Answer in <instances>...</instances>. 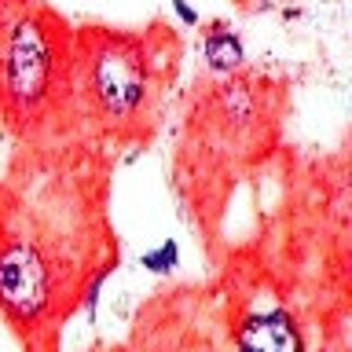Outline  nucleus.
<instances>
[{"instance_id":"obj_1","label":"nucleus","mask_w":352,"mask_h":352,"mask_svg":"<svg viewBox=\"0 0 352 352\" xmlns=\"http://www.w3.org/2000/svg\"><path fill=\"white\" fill-rule=\"evenodd\" d=\"M59 26L48 11H26L0 30V99L8 114L30 118L52 99L63 66Z\"/></svg>"},{"instance_id":"obj_2","label":"nucleus","mask_w":352,"mask_h":352,"mask_svg":"<svg viewBox=\"0 0 352 352\" xmlns=\"http://www.w3.org/2000/svg\"><path fill=\"white\" fill-rule=\"evenodd\" d=\"M151 70L143 41L121 33H99L85 59V96L107 125L136 118L147 103Z\"/></svg>"},{"instance_id":"obj_3","label":"nucleus","mask_w":352,"mask_h":352,"mask_svg":"<svg viewBox=\"0 0 352 352\" xmlns=\"http://www.w3.org/2000/svg\"><path fill=\"white\" fill-rule=\"evenodd\" d=\"M52 297V268L30 239H8L0 246V305L19 319H37Z\"/></svg>"},{"instance_id":"obj_4","label":"nucleus","mask_w":352,"mask_h":352,"mask_svg":"<svg viewBox=\"0 0 352 352\" xmlns=\"http://www.w3.org/2000/svg\"><path fill=\"white\" fill-rule=\"evenodd\" d=\"M239 352H305L301 330L283 308L257 312L239 327Z\"/></svg>"},{"instance_id":"obj_5","label":"nucleus","mask_w":352,"mask_h":352,"mask_svg":"<svg viewBox=\"0 0 352 352\" xmlns=\"http://www.w3.org/2000/svg\"><path fill=\"white\" fill-rule=\"evenodd\" d=\"M217 107H220V114L228 118V125H235V129L253 125L257 114H261L257 92H253L250 81H224V85H217Z\"/></svg>"},{"instance_id":"obj_6","label":"nucleus","mask_w":352,"mask_h":352,"mask_svg":"<svg viewBox=\"0 0 352 352\" xmlns=\"http://www.w3.org/2000/svg\"><path fill=\"white\" fill-rule=\"evenodd\" d=\"M202 55H206V66L213 74H235L242 66V59H246V48H242L235 30H213L202 44Z\"/></svg>"},{"instance_id":"obj_7","label":"nucleus","mask_w":352,"mask_h":352,"mask_svg":"<svg viewBox=\"0 0 352 352\" xmlns=\"http://www.w3.org/2000/svg\"><path fill=\"white\" fill-rule=\"evenodd\" d=\"M176 261H180V250H176V242L173 239H165L158 250H151V253H143V268L154 272V275H165V272H173L176 268Z\"/></svg>"},{"instance_id":"obj_8","label":"nucleus","mask_w":352,"mask_h":352,"mask_svg":"<svg viewBox=\"0 0 352 352\" xmlns=\"http://www.w3.org/2000/svg\"><path fill=\"white\" fill-rule=\"evenodd\" d=\"M169 4H173V11H176V15H180V22H184V26H195V22H198L195 8L187 4V0H169Z\"/></svg>"}]
</instances>
